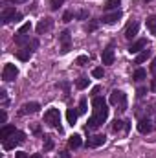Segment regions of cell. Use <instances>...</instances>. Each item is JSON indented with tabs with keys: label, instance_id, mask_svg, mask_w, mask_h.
<instances>
[{
	"label": "cell",
	"instance_id": "12",
	"mask_svg": "<svg viewBox=\"0 0 156 158\" xmlns=\"http://www.w3.org/2000/svg\"><path fill=\"white\" fill-rule=\"evenodd\" d=\"M31 55H33V46H24V48H20L18 52H17V57L20 59V61H30L31 59Z\"/></svg>",
	"mask_w": 156,
	"mask_h": 158
},
{
	"label": "cell",
	"instance_id": "29",
	"mask_svg": "<svg viewBox=\"0 0 156 158\" xmlns=\"http://www.w3.org/2000/svg\"><path fill=\"white\" fill-rule=\"evenodd\" d=\"M79 114H84L86 110H88V105H86V98H81V101H79Z\"/></svg>",
	"mask_w": 156,
	"mask_h": 158
},
{
	"label": "cell",
	"instance_id": "31",
	"mask_svg": "<svg viewBox=\"0 0 156 158\" xmlns=\"http://www.w3.org/2000/svg\"><path fill=\"white\" fill-rule=\"evenodd\" d=\"M15 42H17V44H26V42H28V44H30V37H28V35H17V37H15Z\"/></svg>",
	"mask_w": 156,
	"mask_h": 158
},
{
	"label": "cell",
	"instance_id": "14",
	"mask_svg": "<svg viewBox=\"0 0 156 158\" xmlns=\"http://www.w3.org/2000/svg\"><path fill=\"white\" fill-rule=\"evenodd\" d=\"M101 61H103V64H112V63H114V48H112V46H109V48L103 50Z\"/></svg>",
	"mask_w": 156,
	"mask_h": 158
},
{
	"label": "cell",
	"instance_id": "37",
	"mask_svg": "<svg viewBox=\"0 0 156 158\" xmlns=\"http://www.w3.org/2000/svg\"><path fill=\"white\" fill-rule=\"evenodd\" d=\"M151 72H153V76L156 77V57H154V61H153V64H151Z\"/></svg>",
	"mask_w": 156,
	"mask_h": 158
},
{
	"label": "cell",
	"instance_id": "15",
	"mask_svg": "<svg viewBox=\"0 0 156 158\" xmlns=\"http://www.w3.org/2000/svg\"><path fill=\"white\" fill-rule=\"evenodd\" d=\"M39 109H40V105L39 103H35V101H31V103H24L20 114H35V112H39Z\"/></svg>",
	"mask_w": 156,
	"mask_h": 158
},
{
	"label": "cell",
	"instance_id": "25",
	"mask_svg": "<svg viewBox=\"0 0 156 158\" xmlns=\"http://www.w3.org/2000/svg\"><path fill=\"white\" fill-rule=\"evenodd\" d=\"M31 31V22L28 20V22H24L22 26H20V30L17 31V35H26V33H30Z\"/></svg>",
	"mask_w": 156,
	"mask_h": 158
},
{
	"label": "cell",
	"instance_id": "26",
	"mask_svg": "<svg viewBox=\"0 0 156 158\" xmlns=\"http://www.w3.org/2000/svg\"><path fill=\"white\" fill-rule=\"evenodd\" d=\"M88 83H90V79L88 77H79L77 81H76V86H77L79 90H84V88L88 86Z\"/></svg>",
	"mask_w": 156,
	"mask_h": 158
},
{
	"label": "cell",
	"instance_id": "16",
	"mask_svg": "<svg viewBox=\"0 0 156 158\" xmlns=\"http://www.w3.org/2000/svg\"><path fill=\"white\" fill-rule=\"evenodd\" d=\"M129 129H130V123H129V121H123V119H114V123H112V131H114V132H119V131L129 132Z\"/></svg>",
	"mask_w": 156,
	"mask_h": 158
},
{
	"label": "cell",
	"instance_id": "23",
	"mask_svg": "<svg viewBox=\"0 0 156 158\" xmlns=\"http://www.w3.org/2000/svg\"><path fill=\"white\" fill-rule=\"evenodd\" d=\"M147 30L156 37V15H153V17L147 19Z\"/></svg>",
	"mask_w": 156,
	"mask_h": 158
},
{
	"label": "cell",
	"instance_id": "27",
	"mask_svg": "<svg viewBox=\"0 0 156 158\" xmlns=\"http://www.w3.org/2000/svg\"><path fill=\"white\" fill-rule=\"evenodd\" d=\"M53 149V140H51V136H44V151H51Z\"/></svg>",
	"mask_w": 156,
	"mask_h": 158
},
{
	"label": "cell",
	"instance_id": "20",
	"mask_svg": "<svg viewBox=\"0 0 156 158\" xmlns=\"http://www.w3.org/2000/svg\"><path fill=\"white\" fill-rule=\"evenodd\" d=\"M81 143H83V142H81V136H79V134H72L70 140H68V147H70V149H79Z\"/></svg>",
	"mask_w": 156,
	"mask_h": 158
},
{
	"label": "cell",
	"instance_id": "36",
	"mask_svg": "<svg viewBox=\"0 0 156 158\" xmlns=\"http://www.w3.org/2000/svg\"><path fill=\"white\" fill-rule=\"evenodd\" d=\"M6 119H7V114H6V110H2V112H0V123L6 125Z\"/></svg>",
	"mask_w": 156,
	"mask_h": 158
},
{
	"label": "cell",
	"instance_id": "3",
	"mask_svg": "<svg viewBox=\"0 0 156 158\" xmlns=\"http://www.w3.org/2000/svg\"><path fill=\"white\" fill-rule=\"evenodd\" d=\"M110 103L114 107H119V110H127V94L123 90H112Z\"/></svg>",
	"mask_w": 156,
	"mask_h": 158
},
{
	"label": "cell",
	"instance_id": "33",
	"mask_svg": "<svg viewBox=\"0 0 156 158\" xmlns=\"http://www.w3.org/2000/svg\"><path fill=\"white\" fill-rule=\"evenodd\" d=\"M63 4H64V0H51V9L55 11V9H59Z\"/></svg>",
	"mask_w": 156,
	"mask_h": 158
},
{
	"label": "cell",
	"instance_id": "24",
	"mask_svg": "<svg viewBox=\"0 0 156 158\" xmlns=\"http://www.w3.org/2000/svg\"><path fill=\"white\" fill-rule=\"evenodd\" d=\"M145 77H147V72H145L143 68H136V72H134L132 79H134V81H143Z\"/></svg>",
	"mask_w": 156,
	"mask_h": 158
},
{
	"label": "cell",
	"instance_id": "9",
	"mask_svg": "<svg viewBox=\"0 0 156 158\" xmlns=\"http://www.w3.org/2000/svg\"><path fill=\"white\" fill-rule=\"evenodd\" d=\"M107 142V136L105 134H96V136H90L88 138V142H86V149L90 147V149H94V147H99V145H103Z\"/></svg>",
	"mask_w": 156,
	"mask_h": 158
},
{
	"label": "cell",
	"instance_id": "32",
	"mask_svg": "<svg viewBox=\"0 0 156 158\" xmlns=\"http://www.w3.org/2000/svg\"><path fill=\"white\" fill-rule=\"evenodd\" d=\"M97 26H99V22H97V20H92V22L86 26V31H88V33H92V31H96V30H97Z\"/></svg>",
	"mask_w": 156,
	"mask_h": 158
},
{
	"label": "cell",
	"instance_id": "10",
	"mask_svg": "<svg viewBox=\"0 0 156 158\" xmlns=\"http://www.w3.org/2000/svg\"><path fill=\"white\" fill-rule=\"evenodd\" d=\"M121 17H123L121 9H116V11H112V13H107V15H103L101 22H103V24H114V22H117Z\"/></svg>",
	"mask_w": 156,
	"mask_h": 158
},
{
	"label": "cell",
	"instance_id": "8",
	"mask_svg": "<svg viewBox=\"0 0 156 158\" xmlns=\"http://www.w3.org/2000/svg\"><path fill=\"white\" fill-rule=\"evenodd\" d=\"M53 28V19H50V17H46V19H40L39 24H37V33L42 35V33H46V31H50Z\"/></svg>",
	"mask_w": 156,
	"mask_h": 158
},
{
	"label": "cell",
	"instance_id": "13",
	"mask_svg": "<svg viewBox=\"0 0 156 158\" xmlns=\"http://www.w3.org/2000/svg\"><path fill=\"white\" fill-rule=\"evenodd\" d=\"M147 48V39H138L136 42H132L130 46H129V52L130 53H140L142 50H145Z\"/></svg>",
	"mask_w": 156,
	"mask_h": 158
},
{
	"label": "cell",
	"instance_id": "35",
	"mask_svg": "<svg viewBox=\"0 0 156 158\" xmlns=\"http://www.w3.org/2000/svg\"><path fill=\"white\" fill-rule=\"evenodd\" d=\"M86 17H88V11H86V9H83V11H79V13H77V19H79V20H84Z\"/></svg>",
	"mask_w": 156,
	"mask_h": 158
},
{
	"label": "cell",
	"instance_id": "2",
	"mask_svg": "<svg viewBox=\"0 0 156 158\" xmlns=\"http://www.w3.org/2000/svg\"><path fill=\"white\" fill-rule=\"evenodd\" d=\"M44 123H48V125H51V127H57L59 129V132H63V129H61V114H59V109H48L46 112H44Z\"/></svg>",
	"mask_w": 156,
	"mask_h": 158
},
{
	"label": "cell",
	"instance_id": "41",
	"mask_svg": "<svg viewBox=\"0 0 156 158\" xmlns=\"http://www.w3.org/2000/svg\"><path fill=\"white\" fill-rule=\"evenodd\" d=\"M61 158H70V153H66V151H63V153H61Z\"/></svg>",
	"mask_w": 156,
	"mask_h": 158
},
{
	"label": "cell",
	"instance_id": "34",
	"mask_svg": "<svg viewBox=\"0 0 156 158\" xmlns=\"http://www.w3.org/2000/svg\"><path fill=\"white\" fill-rule=\"evenodd\" d=\"M72 19H74V13H72V11H66V13L63 15V20H64V22H70Z\"/></svg>",
	"mask_w": 156,
	"mask_h": 158
},
{
	"label": "cell",
	"instance_id": "39",
	"mask_svg": "<svg viewBox=\"0 0 156 158\" xmlns=\"http://www.w3.org/2000/svg\"><path fill=\"white\" fill-rule=\"evenodd\" d=\"M15 158H30V156H28L26 153H17V155H15Z\"/></svg>",
	"mask_w": 156,
	"mask_h": 158
},
{
	"label": "cell",
	"instance_id": "7",
	"mask_svg": "<svg viewBox=\"0 0 156 158\" xmlns=\"http://www.w3.org/2000/svg\"><path fill=\"white\" fill-rule=\"evenodd\" d=\"M18 76V68L15 64H6L4 70H2V79L4 81H13V79Z\"/></svg>",
	"mask_w": 156,
	"mask_h": 158
},
{
	"label": "cell",
	"instance_id": "40",
	"mask_svg": "<svg viewBox=\"0 0 156 158\" xmlns=\"http://www.w3.org/2000/svg\"><path fill=\"white\" fill-rule=\"evenodd\" d=\"M151 90H153V92H156V77L153 79V83H151Z\"/></svg>",
	"mask_w": 156,
	"mask_h": 158
},
{
	"label": "cell",
	"instance_id": "38",
	"mask_svg": "<svg viewBox=\"0 0 156 158\" xmlns=\"http://www.w3.org/2000/svg\"><path fill=\"white\" fill-rule=\"evenodd\" d=\"M145 92H147V88H145V86H140V88H138V96H143Z\"/></svg>",
	"mask_w": 156,
	"mask_h": 158
},
{
	"label": "cell",
	"instance_id": "22",
	"mask_svg": "<svg viewBox=\"0 0 156 158\" xmlns=\"http://www.w3.org/2000/svg\"><path fill=\"white\" fill-rule=\"evenodd\" d=\"M77 114H79V110H74V109H68L66 110V119H68V123L74 127L76 125V121H77Z\"/></svg>",
	"mask_w": 156,
	"mask_h": 158
},
{
	"label": "cell",
	"instance_id": "21",
	"mask_svg": "<svg viewBox=\"0 0 156 158\" xmlns=\"http://www.w3.org/2000/svg\"><path fill=\"white\" fill-rule=\"evenodd\" d=\"M119 6H121V0H107L105 2V6H103V9L105 11H110V9H119Z\"/></svg>",
	"mask_w": 156,
	"mask_h": 158
},
{
	"label": "cell",
	"instance_id": "6",
	"mask_svg": "<svg viewBox=\"0 0 156 158\" xmlns=\"http://www.w3.org/2000/svg\"><path fill=\"white\" fill-rule=\"evenodd\" d=\"M59 40H61V53H68L70 48H72V35H70V31L68 30L61 31Z\"/></svg>",
	"mask_w": 156,
	"mask_h": 158
},
{
	"label": "cell",
	"instance_id": "5",
	"mask_svg": "<svg viewBox=\"0 0 156 158\" xmlns=\"http://www.w3.org/2000/svg\"><path fill=\"white\" fill-rule=\"evenodd\" d=\"M22 19V15L20 13H17L15 11V7H11V6H7V7H4V11H2V24H9L11 20H20Z\"/></svg>",
	"mask_w": 156,
	"mask_h": 158
},
{
	"label": "cell",
	"instance_id": "42",
	"mask_svg": "<svg viewBox=\"0 0 156 158\" xmlns=\"http://www.w3.org/2000/svg\"><path fill=\"white\" fill-rule=\"evenodd\" d=\"M9 2H11V4H24L26 0H9Z\"/></svg>",
	"mask_w": 156,
	"mask_h": 158
},
{
	"label": "cell",
	"instance_id": "30",
	"mask_svg": "<svg viewBox=\"0 0 156 158\" xmlns=\"http://www.w3.org/2000/svg\"><path fill=\"white\" fill-rule=\"evenodd\" d=\"M88 61H90V57H88V55H79L77 59H76V64H79V66H84Z\"/></svg>",
	"mask_w": 156,
	"mask_h": 158
},
{
	"label": "cell",
	"instance_id": "19",
	"mask_svg": "<svg viewBox=\"0 0 156 158\" xmlns=\"http://www.w3.org/2000/svg\"><path fill=\"white\" fill-rule=\"evenodd\" d=\"M151 55H153V52H151L149 48L142 50V52H140V53L136 55V64H142V63H145V61H147V59H149Z\"/></svg>",
	"mask_w": 156,
	"mask_h": 158
},
{
	"label": "cell",
	"instance_id": "1",
	"mask_svg": "<svg viewBox=\"0 0 156 158\" xmlns=\"http://www.w3.org/2000/svg\"><path fill=\"white\" fill-rule=\"evenodd\" d=\"M109 118V107L107 101L101 96H94L92 99V118L86 121V131L88 129H99Z\"/></svg>",
	"mask_w": 156,
	"mask_h": 158
},
{
	"label": "cell",
	"instance_id": "18",
	"mask_svg": "<svg viewBox=\"0 0 156 158\" xmlns=\"http://www.w3.org/2000/svg\"><path fill=\"white\" fill-rule=\"evenodd\" d=\"M15 132H17L15 125H4V127L0 129V138H2V142H4V140H7L9 136H13Z\"/></svg>",
	"mask_w": 156,
	"mask_h": 158
},
{
	"label": "cell",
	"instance_id": "11",
	"mask_svg": "<svg viewBox=\"0 0 156 158\" xmlns=\"http://www.w3.org/2000/svg\"><path fill=\"white\" fill-rule=\"evenodd\" d=\"M138 30H140V22H138V20H132V22L127 26V30H125V39L132 40L138 35Z\"/></svg>",
	"mask_w": 156,
	"mask_h": 158
},
{
	"label": "cell",
	"instance_id": "43",
	"mask_svg": "<svg viewBox=\"0 0 156 158\" xmlns=\"http://www.w3.org/2000/svg\"><path fill=\"white\" fill-rule=\"evenodd\" d=\"M30 158H42V156H40L39 153H35V155H31V156H30Z\"/></svg>",
	"mask_w": 156,
	"mask_h": 158
},
{
	"label": "cell",
	"instance_id": "4",
	"mask_svg": "<svg viewBox=\"0 0 156 158\" xmlns=\"http://www.w3.org/2000/svg\"><path fill=\"white\" fill-rule=\"evenodd\" d=\"M24 138H26V134H24L22 131H17L13 136H9L7 140H4V149H6V151H11V149H15V145L22 143V142H24Z\"/></svg>",
	"mask_w": 156,
	"mask_h": 158
},
{
	"label": "cell",
	"instance_id": "17",
	"mask_svg": "<svg viewBox=\"0 0 156 158\" xmlns=\"http://www.w3.org/2000/svg\"><path fill=\"white\" fill-rule=\"evenodd\" d=\"M138 131H140L142 134H149V132L153 131V125H151V119H149V118H143V119H140V123H138Z\"/></svg>",
	"mask_w": 156,
	"mask_h": 158
},
{
	"label": "cell",
	"instance_id": "44",
	"mask_svg": "<svg viewBox=\"0 0 156 158\" xmlns=\"http://www.w3.org/2000/svg\"><path fill=\"white\" fill-rule=\"evenodd\" d=\"M145 2H151V0H145Z\"/></svg>",
	"mask_w": 156,
	"mask_h": 158
},
{
	"label": "cell",
	"instance_id": "28",
	"mask_svg": "<svg viewBox=\"0 0 156 158\" xmlns=\"http://www.w3.org/2000/svg\"><path fill=\"white\" fill-rule=\"evenodd\" d=\"M92 76L96 79H103V76H105V70L101 68V66H97V68H92Z\"/></svg>",
	"mask_w": 156,
	"mask_h": 158
}]
</instances>
